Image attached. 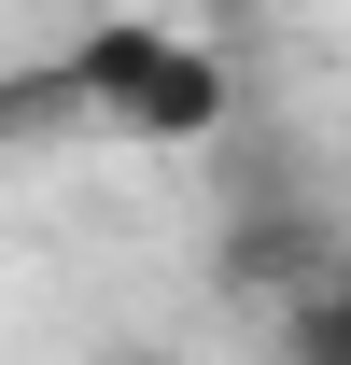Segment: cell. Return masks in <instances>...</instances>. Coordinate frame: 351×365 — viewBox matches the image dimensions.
<instances>
[{"mask_svg":"<svg viewBox=\"0 0 351 365\" xmlns=\"http://www.w3.org/2000/svg\"><path fill=\"white\" fill-rule=\"evenodd\" d=\"M71 85H85L113 127H155V140H197L225 113V71L197 43H169V29H85V43H71Z\"/></svg>","mask_w":351,"mask_h":365,"instance_id":"obj_1","label":"cell"},{"mask_svg":"<svg viewBox=\"0 0 351 365\" xmlns=\"http://www.w3.org/2000/svg\"><path fill=\"white\" fill-rule=\"evenodd\" d=\"M127 365H155V351H127Z\"/></svg>","mask_w":351,"mask_h":365,"instance_id":"obj_3","label":"cell"},{"mask_svg":"<svg viewBox=\"0 0 351 365\" xmlns=\"http://www.w3.org/2000/svg\"><path fill=\"white\" fill-rule=\"evenodd\" d=\"M295 365H351V281L295 309Z\"/></svg>","mask_w":351,"mask_h":365,"instance_id":"obj_2","label":"cell"}]
</instances>
